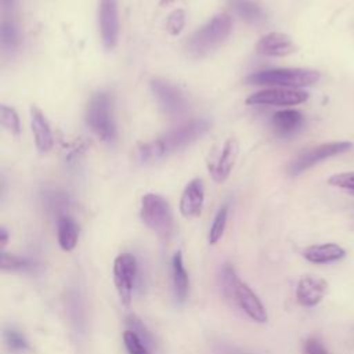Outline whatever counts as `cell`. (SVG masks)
Instances as JSON below:
<instances>
[{"instance_id":"6da1fadb","label":"cell","mask_w":354,"mask_h":354,"mask_svg":"<svg viewBox=\"0 0 354 354\" xmlns=\"http://www.w3.org/2000/svg\"><path fill=\"white\" fill-rule=\"evenodd\" d=\"M209 127H210V124L205 119H196V120L184 123V124L167 131L162 137H159L151 142L142 144L138 149L140 159L141 160H155V159L167 156V155L189 145L199 137H202L209 130Z\"/></svg>"},{"instance_id":"7a4b0ae2","label":"cell","mask_w":354,"mask_h":354,"mask_svg":"<svg viewBox=\"0 0 354 354\" xmlns=\"http://www.w3.org/2000/svg\"><path fill=\"white\" fill-rule=\"evenodd\" d=\"M232 21L227 14L213 17L207 24L195 30L185 41V51L191 58H202L217 48L231 33Z\"/></svg>"},{"instance_id":"3957f363","label":"cell","mask_w":354,"mask_h":354,"mask_svg":"<svg viewBox=\"0 0 354 354\" xmlns=\"http://www.w3.org/2000/svg\"><path fill=\"white\" fill-rule=\"evenodd\" d=\"M319 80V72L303 68H279L250 73L245 77V83L253 86H275V87H304Z\"/></svg>"},{"instance_id":"277c9868","label":"cell","mask_w":354,"mask_h":354,"mask_svg":"<svg viewBox=\"0 0 354 354\" xmlns=\"http://www.w3.org/2000/svg\"><path fill=\"white\" fill-rule=\"evenodd\" d=\"M140 216L144 224L167 239L173 231V213L169 202L158 194H147L141 199Z\"/></svg>"},{"instance_id":"5b68a950","label":"cell","mask_w":354,"mask_h":354,"mask_svg":"<svg viewBox=\"0 0 354 354\" xmlns=\"http://www.w3.org/2000/svg\"><path fill=\"white\" fill-rule=\"evenodd\" d=\"M87 126L104 141H112L116 137V126L112 116V104L106 93L94 94L86 108Z\"/></svg>"},{"instance_id":"8992f818","label":"cell","mask_w":354,"mask_h":354,"mask_svg":"<svg viewBox=\"0 0 354 354\" xmlns=\"http://www.w3.org/2000/svg\"><path fill=\"white\" fill-rule=\"evenodd\" d=\"M353 148L351 142L347 141H335V142H325L313 148H308L306 151H303L301 153H299L289 165L288 171L290 176H297L303 171H306L307 169H310L311 166L317 165L318 162L332 158L335 155H340L343 152H347Z\"/></svg>"},{"instance_id":"52a82bcc","label":"cell","mask_w":354,"mask_h":354,"mask_svg":"<svg viewBox=\"0 0 354 354\" xmlns=\"http://www.w3.org/2000/svg\"><path fill=\"white\" fill-rule=\"evenodd\" d=\"M137 275V260L131 253H122L113 261V281L123 306L129 307Z\"/></svg>"},{"instance_id":"ba28073f","label":"cell","mask_w":354,"mask_h":354,"mask_svg":"<svg viewBox=\"0 0 354 354\" xmlns=\"http://www.w3.org/2000/svg\"><path fill=\"white\" fill-rule=\"evenodd\" d=\"M308 98V94L303 90L274 87L250 94L246 98L248 105H296Z\"/></svg>"},{"instance_id":"9c48e42d","label":"cell","mask_w":354,"mask_h":354,"mask_svg":"<svg viewBox=\"0 0 354 354\" xmlns=\"http://www.w3.org/2000/svg\"><path fill=\"white\" fill-rule=\"evenodd\" d=\"M98 22L102 44L106 50H112L118 43L119 17L116 0H101L98 10Z\"/></svg>"},{"instance_id":"30bf717a","label":"cell","mask_w":354,"mask_h":354,"mask_svg":"<svg viewBox=\"0 0 354 354\" xmlns=\"http://www.w3.org/2000/svg\"><path fill=\"white\" fill-rule=\"evenodd\" d=\"M238 141L235 138H228L218 149V152L212 158L207 167L216 183H224L228 178L238 156Z\"/></svg>"},{"instance_id":"8fae6325","label":"cell","mask_w":354,"mask_h":354,"mask_svg":"<svg viewBox=\"0 0 354 354\" xmlns=\"http://www.w3.org/2000/svg\"><path fill=\"white\" fill-rule=\"evenodd\" d=\"M232 297L238 303V306L256 322H266L267 321V311L260 301V299L254 295V292L239 278H236L234 288H232ZM231 297V299H232Z\"/></svg>"},{"instance_id":"7c38bea8","label":"cell","mask_w":354,"mask_h":354,"mask_svg":"<svg viewBox=\"0 0 354 354\" xmlns=\"http://www.w3.org/2000/svg\"><path fill=\"white\" fill-rule=\"evenodd\" d=\"M152 93L155 94L160 108L169 115H178L185 109V100L180 90L163 79H153L151 82Z\"/></svg>"},{"instance_id":"4fadbf2b","label":"cell","mask_w":354,"mask_h":354,"mask_svg":"<svg viewBox=\"0 0 354 354\" xmlns=\"http://www.w3.org/2000/svg\"><path fill=\"white\" fill-rule=\"evenodd\" d=\"M328 283L318 275L303 277L296 288V299L304 307L317 306L325 296Z\"/></svg>"},{"instance_id":"5bb4252c","label":"cell","mask_w":354,"mask_h":354,"mask_svg":"<svg viewBox=\"0 0 354 354\" xmlns=\"http://www.w3.org/2000/svg\"><path fill=\"white\" fill-rule=\"evenodd\" d=\"M205 201V188L201 178L191 180L183 191L180 199V212L187 218L198 217L202 213Z\"/></svg>"},{"instance_id":"9a60e30c","label":"cell","mask_w":354,"mask_h":354,"mask_svg":"<svg viewBox=\"0 0 354 354\" xmlns=\"http://www.w3.org/2000/svg\"><path fill=\"white\" fill-rule=\"evenodd\" d=\"M256 50L261 55L267 57H285L296 51V46L292 39L281 32H271L264 35L256 44Z\"/></svg>"},{"instance_id":"2e32d148","label":"cell","mask_w":354,"mask_h":354,"mask_svg":"<svg viewBox=\"0 0 354 354\" xmlns=\"http://www.w3.org/2000/svg\"><path fill=\"white\" fill-rule=\"evenodd\" d=\"M29 111H30V127H32L36 147L41 152H47L51 149L54 142L48 120L36 105H32Z\"/></svg>"},{"instance_id":"e0dca14e","label":"cell","mask_w":354,"mask_h":354,"mask_svg":"<svg viewBox=\"0 0 354 354\" xmlns=\"http://www.w3.org/2000/svg\"><path fill=\"white\" fill-rule=\"evenodd\" d=\"M303 256L310 263L326 264L343 259L346 256V250L337 243H321L306 248L303 250Z\"/></svg>"},{"instance_id":"ac0fdd59","label":"cell","mask_w":354,"mask_h":354,"mask_svg":"<svg viewBox=\"0 0 354 354\" xmlns=\"http://www.w3.org/2000/svg\"><path fill=\"white\" fill-rule=\"evenodd\" d=\"M304 118L299 111L295 109H283L274 113L271 119V124L277 134L279 136H290L296 133L303 126Z\"/></svg>"},{"instance_id":"d6986e66","label":"cell","mask_w":354,"mask_h":354,"mask_svg":"<svg viewBox=\"0 0 354 354\" xmlns=\"http://www.w3.org/2000/svg\"><path fill=\"white\" fill-rule=\"evenodd\" d=\"M171 275H173V288L176 299L183 303L188 296V274L184 267L181 252H176L171 260Z\"/></svg>"},{"instance_id":"ffe728a7","label":"cell","mask_w":354,"mask_h":354,"mask_svg":"<svg viewBox=\"0 0 354 354\" xmlns=\"http://www.w3.org/2000/svg\"><path fill=\"white\" fill-rule=\"evenodd\" d=\"M231 10L249 24H259L264 19L261 6L254 0H228Z\"/></svg>"},{"instance_id":"44dd1931","label":"cell","mask_w":354,"mask_h":354,"mask_svg":"<svg viewBox=\"0 0 354 354\" xmlns=\"http://www.w3.org/2000/svg\"><path fill=\"white\" fill-rule=\"evenodd\" d=\"M79 236V228L75 220L66 214L61 216L58 218V243L59 246L69 252L72 250L77 243Z\"/></svg>"},{"instance_id":"7402d4cb","label":"cell","mask_w":354,"mask_h":354,"mask_svg":"<svg viewBox=\"0 0 354 354\" xmlns=\"http://www.w3.org/2000/svg\"><path fill=\"white\" fill-rule=\"evenodd\" d=\"M227 217H228V205H224L217 210L214 220L212 223V227L209 231V243L210 245H214L221 239L224 230H225Z\"/></svg>"},{"instance_id":"603a6c76","label":"cell","mask_w":354,"mask_h":354,"mask_svg":"<svg viewBox=\"0 0 354 354\" xmlns=\"http://www.w3.org/2000/svg\"><path fill=\"white\" fill-rule=\"evenodd\" d=\"M19 35L12 21H3L1 24V46L6 51H12L18 47Z\"/></svg>"},{"instance_id":"cb8c5ba5","label":"cell","mask_w":354,"mask_h":354,"mask_svg":"<svg viewBox=\"0 0 354 354\" xmlns=\"http://www.w3.org/2000/svg\"><path fill=\"white\" fill-rule=\"evenodd\" d=\"M0 122H1V126L11 134H18L21 130L19 118H18L17 112L8 105L3 104L0 106Z\"/></svg>"},{"instance_id":"d4e9b609","label":"cell","mask_w":354,"mask_h":354,"mask_svg":"<svg viewBox=\"0 0 354 354\" xmlns=\"http://www.w3.org/2000/svg\"><path fill=\"white\" fill-rule=\"evenodd\" d=\"M123 342L129 354H149L148 346L142 342V339L133 330L127 329L123 333Z\"/></svg>"},{"instance_id":"484cf974","label":"cell","mask_w":354,"mask_h":354,"mask_svg":"<svg viewBox=\"0 0 354 354\" xmlns=\"http://www.w3.org/2000/svg\"><path fill=\"white\" fill-rule=\"evenodd\" d=\"M184 25H185V12H184V10L177 8V10L171 11L169 14V17L166 19V30L170 35H173V36L178 35L183 30Z\"/></svg>"},{"instance_id":"4316f807","label":"cell","mask_w":354,"mask_h":354,"mask_svg":"<svg viewBox=\"0 0 354 354\" xmlns=\"http://www.w3.org/2000/svg\"><path fill=\"white\" fill-rule=\"evenodd\" d=\"M0 266L3 270H10V271H15V270H24L28 268L30 266L28 259L15 256V254H10V253H1L0 256Z\"/></svg>"},{"instance_id":"83f0119b","label":"cell","mask_w":354,"mask_h":354,"mask_svg":"<svg viewBox=\"0 0 354 354\" xmlns=\"http://www.w3.org/2000/svg\"><path fill=\"white\" fill-rule=\"evenodd\" d=\"M4 340L7 346L14 351H24L28 348V342L24 335L15 329H6L4 330Z\"/></svg>"},{"instance_id":"f1b7e54d","label":"cell","mask_w":354,"mask_h":354,"mask_svg":"<svg viewBox=\"0 0 354 354\" xmlns=\"http://www.w3.org/2000/svg\"><path fill=\"white\" fill-rule=\"evenodd\" d=\"M328 183L333 187L348 189L350 192H354V173H340L329 177Z\"/></svg>"},{"instance_id":"f546056e","label":"cell","mask_w":354,"mask_h":354,"mask_svg":"<svg viewBox=\"0 0 354 354\" xmlns=\"http://www.w3.org/2000/svg\"><path fill=\"white\" fill-rule=\"evenodd\" d=\"M127 325H129V329L130 330H133V332H136L141 339H142V342L147 344V346H151V343H152V336H151V333L148 332V329L141 324V321L137 318V317H129L127 318Z\"/></svg>"},{"instance_id":"4dcf8cb0","label":"cell","mask_w":354,"mask_h":354,"mask_svg":"<svg viewBox=\"0 0 354 354\" xmlns=\"http://www.w3.org/2000/svg\"><path fill=\"white\" fill-rule=\"evenodd\" d=\"M304 351H306V354H328L325 347L322 346V343L315 337H310L306 342Z\"/></svg>"},{"instance_id":"1f68e13d","label":"cell","mask_w":354,"mask_h":354,"mask_svg":"<svg viewBox=\"0 0 354 354\" xmlns=\"http://www.w3.org/2000/svg\"><path fill=\"white\" fill-rule=\"evenodd\" d=\"M7 241H8V232L4 227H1L0 228V243H1V246H6Z\"/></svg>"},{"instance_id":"d6a6232c","label":"cell","mask_w":354,"mask_h":354,"mask_svg":"<svg viewBox=\"0 0 354 354\" xmlns=\"http://www.w3.org/2000/svg\"><path fill=\"white\" fill-rule=\"evenodd\" d=\"M1 6L6 11L8 10H12L14 6H15V0H1Z\"/></svg>"},{"instance_id":"836d02e7","label":"cell","mask_w":354,"mask_h":354,"mask_svg":"<svg viewBox=\"0 0 354 354\" xmlns=\"http://www.w3.org/2000/svg\"><path fill=\"white\" fill-rule=\"evenodd\" d=\"M171 1H174V0H160V4H162V6H166V4L171 3Z\"/></svg>"},{"instance_id":"e575fe53","label":"cell","mask_w":354,"mask_h":354,"mask_svg":"<svg viewBox=\"0 0 354 354\" xmlns=\"http://www.w3.org/2000/svg\"><path fill=\"white\" fill-rule=\"evenodd\" d=\"M351 194H353V195H354V192H351Z\"/></svg>"}]
</instances>
